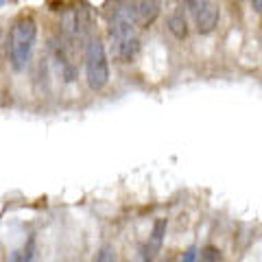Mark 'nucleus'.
Wrapping results in <instances>:
<instances>
[{"mask_svg":"<svg viewBox=\"0 0 262 262\" xmlns=\"http://www.w3.org/2000/svg\"><path fill=\"white\" fill-rule=\"evenodd\" d=\"M107 29L112 37V51L120 61H134L140 51L138 24L129 0H112L107 5Z\"/></svg>","mask_w":262,"mask_h":262,"instance_id":"f257e3e1","label":"nucleus"},{"mask_svg":"<svg viewBox=\"0 0 262 262\" xmlns=\"http://www.w3.org/2000/svg\"><path fill=\"white\" fill-rule=\"evenodd\" d=\"M37 39V24L29 15H22L13 22L9 33V61L15 70H24L31 61Z\"/></svg>","mask_w":262,"mask_h":262,"instance_id":"f03ea898","label":"nucleus"},{"mask_svg":"<svg viewBox=\"0 0 262 262\" xmlns=\"http://www.w3.org/2000/svg\"><path fill=\"white\" fill-rule=\"evenodd\" d=\"M85 79L92 90H103L110 81V63L105 55V44L94 35L85 44Z\"/></svg>","mask_w":262,"mask_h":262,"instance_id":"7ed1b4c3","label":"nucleus"},{"mask_svg":"<svg viewBox=\"0 0 262 262\" xmlns=\"http://www.w3.org/2000/svg\"><path fill=\"white\" fill-rule=\"evenodd\" d=\"M186 7L190 9V13L194 15L196 22V31L201 35H208L216 29L219 24V7L214 5V0H184Z\"/></svg>","mask_w":262,"mask_h":262,"instance_id":"20e7f679","label":"nucleus"},{"mask_svg":"<svg viewBox=\"0 0 262 262\" xmlns=\"http://www.w3.org/2000/svg\"><path fill=\"white\" fill-rule=\"evenodd\" d=\"M160 0H131V9H134V18L138 27H151L160 15Z\"/></svg>","mask_w":262,"mask_h":262,"instance_id":"39448f33","label":"nucleus"},{"mask_svg":"<svg viewBox=\"0 0 262 262\" xmlns=\"http://www.w3.org/2000/svg\"><path fill=\"white\" fill-rule=\"evenodd\" d=\"M164 236H166V219H158L151 229V236L146 241L144 249H142V260L144 262H153V258L160 253L162 245H164Z\"/></svg>","mask_w":262,"mask_h":262,"instance_id":"423d86ee","label":"nucleus"},{"mask_svg":"<svg viewBox=\"0 0 262 262\" xmlns=\"http://www.w3.org/2000/svg\"><path fill=\"white\" fill-rule=\"evenodd\" d=\"M168 31L173 33L177 39H186V35H188V22L184 18V11L177 9V11H173L168 15Z\"/></svg>","mask_w":262,"mask_h":262,"instance_id":"0eeeda50","label":"nucleus"},{"mask_svg":"<svg viewBox=\"0 0 262 262\" xmlns=\"http://www.w3.org/2000/svg\"><path fill=\"white\" fill-rule=\"evenodd\" d=\"M31 260H33V241H29V245H24L22 249L13 251L7 262H31Z\"/></svg>","mask_w":262,"mask_h":262,"instance_id":"6e6552de","label":"nucleus"},{"mask_svg":"<svg viewBox=\"0 0 262 262\" xmlns=\"http://www.w3.org/2000/svg\"><path fill=\"white\" fill-rule=\"evenodd\" d=\"M94 262H116V251H114V247H110V245H105V247H101V251L96 253Z\"/></svg>","mask_w":262,"mask_h":262,"instance_id":"1a4fd4ad","label":"nucleus"},{"mask_svg":"<svg viewBox=\"0 0 262 262\" xmlns=\"http://www.w3.org/2000/svg\"><path fill=\"white\" fill-rule=\"evenodd\" d=\"M201 258L206 262H221V251L216 247H203Z\"/></svg>","mask_w":262,"mask_h":262,"instance_id":"9d476101","label":"nucleus"},{"mask_svg":"<svg viewBox=\"0 0 262 262\" xmlns=\"http://www.w3.org/2000/svg\"><path fill=\"white\" fill-rule=\"evenodd\" d=\"M182 262H196V247H190V249H186V253H184Z\"/></svg>","mask_w":262,"mask_h":262,"instance_id":"9b49d317","label":"nucleus"},{"mask_svg":"<svg viewBox=\"0 0 262 262\" xmlns=\"http://www.w3.org/2000/svg\"><path fill=\"white\" fill-rule=\"evenodd\" d=\"M251 5H253V9H256L258 13H262V0H251Z\"/></svg>","mask_w":262,"mask_h":262,"instance_id":"f8f14e48","label":"nucleus"}]
</instances>
